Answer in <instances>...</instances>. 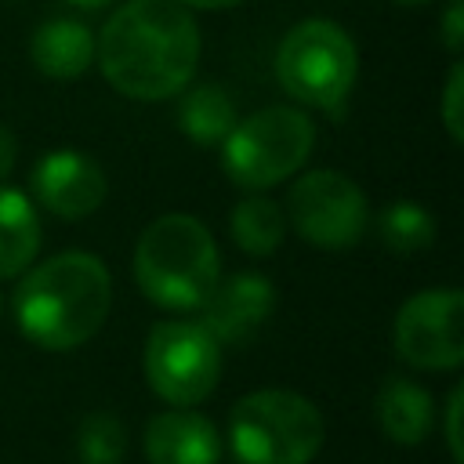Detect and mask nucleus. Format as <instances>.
Wrapping results in <instances>:
<instances>
[{"mask_svg":"<svg viewBox=\"0 0 464 464\" xmlns=\"http://www.w3.org/2000/svg\"><path fill=\"white\" fill-rule=\"evenodd\" d=\"M33 199L62 221H80L105 203V170L80 149H51L29 174Z\"/></svg>","mask_w":464,"mask_h":464,"instance_id":"9d476101","label":"nucleus"},{"mask_svg":"<svg viewBox=\"0 0 464 464\" xmlns=\"http://www.w3.org/2000/svg\"><path fill=\"white\" fill-rule=\"evenodd\" d=\"M134 279L167 312H199L221 279V254L210 228L192 214H163L138 236Z\"/></svg>","mask_w":464,"mask_h":464,"instance_id":"7ed1b4c3","label":"nucleus"},{"mask_svg":"<svg viewBox=\"0 0 464 464\" xmlns=\"http://www.w3.org/2000/svg\"><path fill=\"white\" fill-rule=\"evenodd\" d=\"M377 424L381 431L399 442V446H417L428 439L431 420H435V406L424 384L406 381V377H392L381 392H377Z\"/></svg>","mask_w":464,"mask_h":464,"instance_id":"4468645a","label":"nucleus"},{"mask_svg":"<svg viewBox=\"0 0 464 464\" xmlns=\"http://www.w3.org/2000/svg\"><path fill=\"white\" fill-rule=\"evenodd\" d=\"M14 160H18V141H14V134H11V130L0 123V181L11 174Z\"/></svg>","mask_w":464,"mask_h":464,"instance_id":"5701e85b","label":"nucleus"},{"mask_svg":"<svg viewBox=\"0 0 464 464\" xmlns=\"http://www.w3.org/2000/svg\"><path fill=\"white\" fill-rule=\"evenodd\" d=\"M377 236L395 254H417L435 239V221L420 203L399 199L384 207V214L377 218Z\"/></svg>","mask_w":464,"mask_h":464,"instance_id":"a211bd4d","label":"nucleus"},{"mask_svg":"<svg viewBox=\"0 0 464 464\" xmlns=\"http://www.w3.org/2000/svg\"><path fill=\"white\" fill-rule=\"evenodd\" d=\"M442 44H446V51H453V54H460V47H464V0H450V7L442 11Z\"/></svg>","mask_w":464,"mask_h":464,"instance_id":"4be33fe9","label":"nucleus"},{"mask_svg":"<svg viewBox=\"0 0 464 464\" xmlns=\"http://www.w3.org/2000/svg\"><path fill=\"white\" fill-rule=\"evenodd\" d=\"M276 308V286L257 272H236L218 279L210 297L199 304V323L218 344H243Z\"/></svg>","mask_w":464,"mask_h":464,"instance_id":"9b49d317","label":"nucleus"},{"mask_svg":"<svg viewBox=\"0 0 464 464\" xmlns=\"http://www.w3.org/2000/svg\"><path fill=\"white\" fill-rule=\"evenodd\" d=\"M359 54L352 36L330 18L297 22L279 51H276V80L279 87L312 109L337 112L355 87Z\"/></svg>","mask_w":464,"mask_h":464,"instance_id":"423d86ee","label":"nucleus"},{"mask_svg":"<svg viewBox=\"0 0 464 464\" xmlns=\"http://www.w3.org/2000/svg\"><path fill=\"white\" fill-rule=\"evenodd\" d=\"M395 352L417 370H457L464 362V294L420 290L395 315Z\"/></svg>","mask_w":464,"mask_h":464,"instance_id":"1a4fd4ad","label":"nucleus"},{"mask_svg":"<svg viewBox=\"0 0 464 464\" xmlns=\"http://www.w3.org/2000/svg\"><path fill=\"white\" fill-rule=\"evenodd\" d=\"M80 464H120L127 457V428L112 413H87L76 428Z\"/></svg>","mask_w":464,"mask_h":464,"instance_id":"6ab92c4d","label":"nucleus"},{"mask_svg":"<svg viewBox=\"0 0 464 464\" xmlns=\"http://www.w3.org/2000/svg\"><path fill=\"white\" fill-rule=\"evenodd\" d=\"M315 123L294 105H268L236 120L221 141V170L246 192L272 188L308 163Z\"/></svg>","mask_w":464,"mask_h":464,"instance_id":"39448f33","label":"nucleus"},{"mask_svg":"<svg viewBox=\"0 0 464 464\" xmlns=\"http://www.w3.org/2000/svg\"><path fill=\"white\" fill-rule=\"evenodd\" d=\"M228 232H232V239H236L239 250H246L254 257H268V254L279 250V243L286 236V214L265 192H250L246 199H239L232 207Z\"/></svg>","mask_w":464,"mask_h":464,"instance_id":"f3484780","label":"nucleus"},{"mask_svg":"<svg viewBox=\"0 0 464 464\" xmlns=\"http://www.w3.org/2000/svg\"><path fill=\"white\" fill-rule=\"evenodd\" d=\"M460 406H464V388L457 384V388L450 392V402H446V446H450L453 464H464V442H460Z\"/></svg>","mask_w":464,"mask_h":464,"instance_id":"412c9836","label":"nucleus"},{"mask_svg":"<svg viewBox=\"0 0 464 464\" xmlns=\"http://www.w3.org/2000/svg\"><path fill=\"white\" fill-rule=\"evenodd\" d=\"M399 4H424V0H399Z\"/></svg>","mask_w":464,"mask_h":464,"instance_id":"a878e982","label":"nucleus"},{"mask_svg":"<svg viewBox=\"0 0 464 464\" xmlns=\"http://www.w3.org/2000/svg\"><path fill=\"white\" fill-rule=\"evenodd\" d=\"M178 127L196 145H221L225 134L236 127V102L218 83H199L181 94L178 102Z\"/></svg>","mask_w":464,"mask_h":464,"instance_id":"dca6fc26","label":"nucleus"},{"mask_svg":"<svg viewBox=\"0 0 464 464\" xmlns=\"http://www.w3.org/2000/svg\"><path fill=\"white\" fill-rule=\"evenodd\" d=\"M149 464H218L221 460V435L188 406H174L156 413L141 435Z\"/></svg>","mask_w":464,"mask_h":464,"instance_id":"f8f14e48","label":"nucleus"},{"mask_svg":"<svg viewBox=\"0 0 464 464\" xmlns=\"http://www.w3.org/2000/svg\"><path fill=\"white\" fill-rule=\"evenodd\" d=\"M109 304L112 276L87 250H65L29 268L11 301L18 330L47 352H69L91 341L109 319Z\"/></svg>","mask_w":464,"mask_h":464,"instance_id":"f03ea898","label":"nucleus"},{"mask_svg":"<svg viewBox=\"0 0 464 464\" xmlns=\"http://www.w3.org/2000/svg\"><path fill=\"white\" fill-rule=\"evenodd\" d=\"M29 58L47 80H76L94 62V33L80 18H47L29 40Z\"/></svg>","mask_w":464,"mask_h":464,"instance_id":"ddd939ff","label":"nucleus"},{"mask_svg":"<svg viewBox=\"0 0 464 464\" xmlns=\"http://www.w3.org/2000/svg\"><path fill=\"white\" fill-rule=\"evenodd\" d=\"M323 439L319 406L286 388L250 392L228 413V446L239 464H312Z\"/></svg>","mask_w":464,"mask_h":464,"instance_id":"20e7f679","label":"nucleus"},{"mask_svg":"<svg viewBox=\"0 0 464 464\" xmlns=\"http://www.w3.org/2000/svg\"><path fill=\"white\" fill-rule=\"evenodd\" d=\"M69 4H76V7H112L120 0H69Z\"/></svg>","mask_w":464,"mask_h":464,"instance_id":"393cba45","label":"nucleus"},{"mask_svg":"<svg viewBox=\"0 0 464 464\" xmlns=\"http://www.w3.org/2000/svg\"><path fill=\"white\" fill-rule=\"evenodd\" d=\"M286 214L297 236L323 250H344L359 243L370 221L362 188L341 170H308L290 185Z\"/></svg>","mask_w":464,"mask_h":464,"instance_id":"6e6552de","label":"nucleus"},{"mask_svg":"<svg viewBox=\"0 0 464 464\" xmlns=\"http://www.w3.org/2000/svg\"><path fill=\"white\" fill-rule=\"evenodd\" d=\"M199 25L178 0H123L94 36V62L109 87L134 102H163L199 69Z\"/></svg>","mask_w":464,"mask_h":464,"instance_id":"f257e3e1","label":"nucleus"},{"mask_svg":"<svg viewBox=\"0 0 464 464\" xmlns=\"http://www.w3.org/2000/svg\"><path fill=\"white\" fill-rule=\"evenodd\" d=\"M178 4L199 7V11H221V7H236V4H243V0H178Z\"/></svg>","mask_w":464,"mask_h":464,"instance_id":"b1692460","label":"nucleus"},{"mask_svg":"<svg viewBox=\"0 0 464 464\" xmlns=\"http://www.w3.org/2000/svg\"><path fill=\"white\" fill-rule=\"evenodd\" d=\"M460 109H464V65L453 62V69L446 76V87H442V123H446L453 141H464V116H460Z\"/></svg>","mask_w":464,"mask_h":464,"instance_id":"aec40b11","label":"nucleus"},{"mask_svg":"<svg viewBox=\"0 0 464 464\" xmlns=\"http://www.w3.org/2000/svg\"><path fill=\"white\" fill-rule=\"evenodd\" d=\"M145 381L170 406L203 402L221 381V344L203 323L167 319L145 341Z\"/></svg>","mask_w":464,"mask_h":464,"instance_id":"0eeeda50","label":"nucleus"},{"mask_svg":"<svg viewBox=\"0 0 464 464\" xmlns=\"http://www.w3.org/2000/svg\"><path fill=\"white\" fill-rule=\"evenodd\" d=\"M40 250V218L22 188L0 185V279L22 276Z\"/></svg>","mask_w":464,"mask_h":464,"instance_id":"2eb2a0df","label":"nucleus"}]
</instances>
